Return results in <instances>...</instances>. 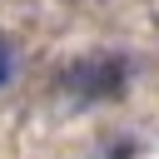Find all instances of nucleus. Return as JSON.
Here are the masks:
<instances>
[{"label":"nucleus","instance_id":"f257e3e1","mask_svg":"<svg viewBox=\"0 0 159 159\" xmlns=\"http://www.w3.org/2000/svg\"><path fill=\"white\" fill-rule=\"evenodd\" d=\"M124 60L119 55H84L65 70V94L80 99V104H99V99H119L124 94Z\"/></svg>","mask_w":159,"mask_h":159},{"label":"nucleus","instance_id":"f03ea898","mask_svg":"<svg viewBox=\"0 0 159 159\" xmlns=\"http://www.w3.org/2000/svg\"><path fill=\"white\" fill-rule=\"evenodd\" d=\"M10 75H15V50H10V40L0 35V89L10 84Z\"/></svg>","mask_w":159,"mask_h":159}]
</instances>
